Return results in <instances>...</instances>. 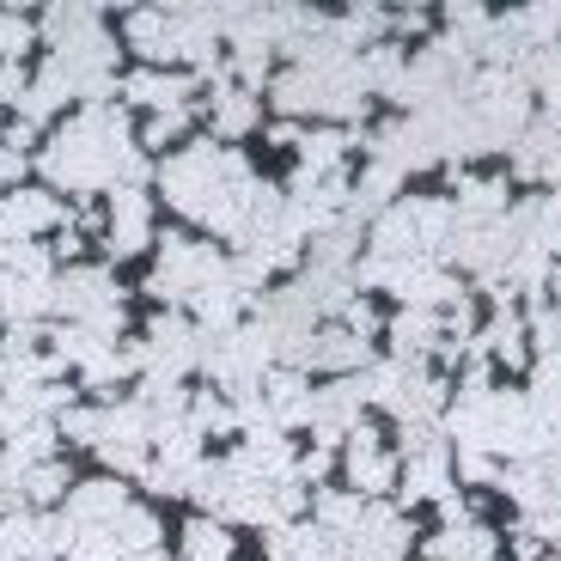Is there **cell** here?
<instances>
[{"label":"cell","instance_id":"1","mask_svg":"<svg viewBox=\"0 0 561 561\" xmlns=\"http://www.w3.org/2000/svg\"><path fill=\"white\" fill-rule=\"evenodd\" d=\"M458 202H463V214H470V220H482V214H501L506 208V183L501 178H470L458 190Z\"/></svg>","mask_w":561,"mask_h":561},{"label":"cell","instance_id":"7","mask_svg":"<svg viewBox=\"0 0 561 561\" xmlns=\"http://www.w3.org/2000/svg\"><path fill=\"white\" fill-rule=\"evenodd\" d=\"M463 477H470V482H489V477H494V458H477V451H463Z\"/></svg>","mask_w":561,"mask_h":561},{"label":"cell","instance_id":"3","mask_svg":"<svg viewBox=\"0 0 561 561\" xmlns=\"http://www.w3.org/2000/svg\"><path fill=\"white\" fill-rule=\"evenodd\" d=\"M190 556L226 561V531H220V525H190Z\"/></svg>","mask_w":561,"mask_h":561},{"label":"cell","instance_id":"6","mask_svg":"<svg viewBox=\"0 0 561 561\" xmlns=\"http://www.w3.org/2000/svg\"><path fill=\"white\" fill-rule=\"evenodd\" d=\"M226 104V111H220V128H251V99H220Z\"/></svg>","mask_w":561,"mask_h":561},{"label":"cell","instance_id":"2","mask_svg":"<svg viewBox=\"0 0 561 561\" xmlns=\"http://www.w3.org/2000/svg\"><path fill=\"white\" fill-rule=\"evenodd\" d=\"M318 360L323 366H360L366 360V342L360 336H336V330H330V336H318Z\"/></svg>","mask_w":561,"mask_h":561},{"label":"cell","instance_id":"4","mask_svg":"<svg viewBox=\"0 0 561 561\" xmlns=\"http://www.w3.org/2000/svg\"><path fill=\"white\" fill-rule=\"evenodd\" d=\"M318 513H323V525H354L360 519V501H354V494H323Z\"/></svg>","mask_w":561,"mask_h":561},{"label":"cell","instance_id":"5","mask_svg":"<svg viewBox=\"0 0 561 561\" xmlns=\"http://www.w3.org/2000/svg\"><path fill=\"white\" fill-rule=\"evenodd\" d=\"M531 336L543 342V354L556 360V354H561V318H556V311H531Z\"/></svg>","mask_w":561,"mask_h":561}]
</instances>
